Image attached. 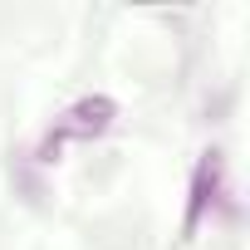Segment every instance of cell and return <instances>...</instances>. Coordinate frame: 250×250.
<instances>
[{
  "label": "cell",
  "instance_id": "2",
  "mask_svg": "<svg viewBox=\"0 0 250 250\" xmlns=\"http://www.w3.org/2000/svg\"><path fill=\"white\" fill-rule=\"evenodd\" d=\"M216 191H221V157H216V152H206V157L196 162V172H191V201H187L182 235H191V230H196V221L206 216V206L216 201Z\"/></svg>",
  "mask_w": 250,
  "mask_h": 250
},
{
  "label": "cell",
  "instance_id": "1",
  "mask_svg": "<svg viewBox=\"0 0 250 250\" xmlns=\"http://www.w3.org/2000/svg\"><path fill=\"white\" fill-rule=\"evenodd\" d=\"M113 113H118V103L113 98H83V103H74L64 118H59V128L44 138V147H40V157L49 162V152H59V143H69V138H93V133H103L108 123H113Z\"/></svg>",
  "mask_w": 250,
  "mask_h": 250
}]
</instances>
